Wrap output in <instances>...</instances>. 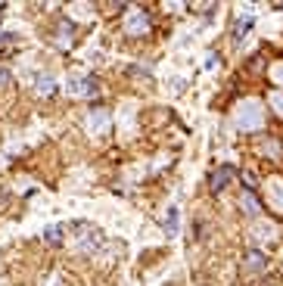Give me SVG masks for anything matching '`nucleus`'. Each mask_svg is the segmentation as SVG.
Here are the masks:
<instances>
[{
  "mask_svg": "<svg viewBox=\"0 0 283 286\" xmlns=\"http://www.w3.org/2000/svg\"><path fill=\"white\" fill-rule=\"evenodd\" d=\"M249 28H252V19H243V22H237V34H234V38H237V41H243L246 34H249Z\"/></svg>",
  "mask_w": 283,
  "mask_h": 286,
  "instance_id": "obj_7",
  "label": "nucleus"
},
{
  "mask_svg": "<svg viewBox=\"0 0 283 286\" xmlns=\"http://www.w3.org/2000/svg\"><path fill=\"white\" fill-rule=\"evenodd\" d=\"M87 124H91L94 131H106V128H109V115L97 109V112H91V118H87Z\"/></svg>",
  "mask_w": 283,
  "mask_h": 286,
  "instance_id": "obj_5",
  "label": "nucleus"
},
{
  "mask_svg": "<svg viewBox=\"0 0 283 286\" xmlns=\"http://www.w3.org/2000/svg\"><path fill=\"white\" fill-rule=\"evenodd\" d=\"M168 234H178V208H168V218H165Z\"/></svg>",
  "mask_w": 283,
  "mask_h": 286,
  "instance_id": "obj_6",
  "label": "nucleus"
},
{
  "mask_svg": "<svg viewBox=\"0 0 283 286\" xmlns=\"http://www.w3.org/2000/svg\"><path fill=\"white\" fill-rule=\"evenodd\" d=\"M125 28H128L131 34H140V31H147V28H150V19H147V16H144V13H140V10H134V13L128 16V22H125Z\"/></svg>",
  "mask_w": 283,
  "mask_h": 286,
  "instance_id": "obj_2",
  "label": "nucleus"
},
{
  "mask_svg": "<svg viewBox=\"0 0 283 286\" xmlns=\"http://www.w3.org/2000/svg\"><path fill=\"white\" fill-rule=\"evenodd\" d=\"M7 78H10V75H7V72H4V68H0V84H7Z\"/></svg>",
  "mask_w": 283,
  "mask_h": 286,
  "instance_id": "obj_10",
  "label": "nucleus"
},
{
  "mask_svg": "<svg viewBox=\"0 0 283 286\" xmlns=\"http://www.w3.org/2000/svg\"><path fill=\"white\" fill-rule=\"evenodd\" d=\"M261 121V106L258 103H243V109L237 112V124L240 128H258Z\"/></svg>",
  "mask_w": 283,
  "mask_h": 286,
  "instance_id": "obj_1",
  "label": "nucleus"
},
{
  "mask_svg": "<svg viewBox=\"0 0 283 286\" xmlns=\"http://www.w3.org/2000/svg\"><path fill=\"white\" fill-rule=\"evenodd\" d=\"M227 177H234V168H221L211 174V190H224L227 187Z\"/></svg>",
  "mask_w": 283,
  "mask_h": 286,
  "instance_id": "obj_4",
  "label": "nucleus"
},
{
  "mask_svg": "<svg viewBox=\"0 0 283 286\" xmlns=\"http://www.w3.org/2000/svg\"><path fill=\"white\" fill-rule=\"evenodd\" d=\"M68 91H72V94H87V97H91V94H97V84H94L91 78H72V81H68Z\"/></svg>",
  "mask_w": 283,
  "mask_h": 286,
  "instance_id": "obj_3",
  "label": "nucleus"
},
{
  "mask_svg": "<svg viewBox=\"0 0 283 286\" xmlns=\"http://www.w3.org/2000/svg\"><path fill=\"white\" fill-rule=\"evenodd\" d=\"M38 91H41V94H50V91H53V81H50V78H41V81H38Z\"/></svg>",
  "mask_w": 283,
  "mask_h": 286,
  "instance_id": "obj_8",
  "label": "nucleus"
},
{
  "mask_svg": "<svg viewBox=\"0 0 283 286\" xmlns=\"http://www.w3.org/2000/svg\"><path fill=\"white\" fill-rule=\"evenodd\" d=\"M47 240H50V243H59V234H56V227H50V230H47Z\"/></svg>",
  "mask_w": 283,
  "mask_h": 286,
  "instance_id": "obj_9",
  "label": "nucleus"
}]
</instances>
